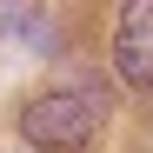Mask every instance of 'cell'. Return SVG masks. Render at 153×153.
I'll return each mask as SVG.
<instances>
[{"label": "cell", "instance_id": "obj_2", "mask_svg": "<svg viewBox=\"0 0 153 153\" xmlns=\"http://www.w3.org/2000/svg\"><path fill=\"white\" fill-rule=\"evenodd\" d=\"M113 67L120 80L146 93L153 87V0H126L120 7V27H113Z\"/></svg>", "mask_w": 153, "mask_h": 153}, {"label": "cell", "instance_id": "obj_3", "mask_svg": "<svg viewBox=\"0 0 153 153\" xmlns=\"http://www.w3.org/2000/svg\"><path fill=\"white\" fill-rule=\"evenodd\" d=\"M0 40H33V53H53V27L33 0H0Z\"/></svg>", "mask_w": 153, "mask_h": 153}, {"label": "cell", "instance_id": "obj_1", "mask_svg": "<svg viewBox=\"0 0 153 153\" xmlns=\"http://www.w3.org/2000/svg\"><path fill=\"white\" fill-rule=\"evenodd\" d=\"M93 126H100L93 93H73V87H53V93L27 100V113H20V133L40 153H80L93 140Z\"/></svg>", "mask_w": 153, "mask_h": 153}]
</instances>
